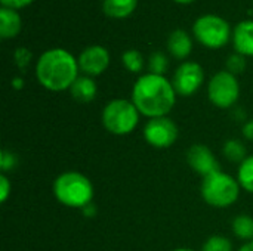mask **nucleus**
<instances>
[{
    "mask_svg": "<svg viewBox=\"0 0 253 251\" xmlns=\"http://www.w3.org/2000/svg\"><path fill=\"white\" fill-rule=\"evenodd\" d=\"M173 251H196V250H191V249H176V250Z\"/></svg>",
    "mask_w": 253,
    "mask_h": 251,
    "instance_id": "nucleus-32",
    "label": "nucleus"
},
{
    "mask_svg": "<svg viewBox=\"0 0 253 251\" xmlns=\"http://www.w3.org/2000/svg\"><path fill=\"white\" fill-rule=\"evenodd\" d=\"M202 251H233V244L224 235H212L203 244Z\"/></svg>",
    "mask_w": 253,
    "mask_h": 251,
    "instance_id": "nucleus-21",
    "label": "nucleus"
},
{
    "mask_svg": "<svg viewBox=\"0 0 253 251\" xmlns=\"http://www.w3.org/2000/svg\"><path fill=\"white\" fill-rule=\"evenodd\" d=\"M173 1L181 3V4H188V3H193V1H196V0H173Z\"/></svg>",
    "mask_w": 253,
    "mask_h": 251,
    "instance_id": "nucleus-31",
    "label": "nucleus"
},
{
    "mask_svg": "<svg viewBox=\"0 0 253 251\" xmlns=\"http://www.w3.org/2000/svg\"><path fill=\"white\" fill-rule=\"evenodd\" d=\"M1 4L4 7H10V9H21V7H25L28 6L33 0H0Z\"/></svg>",
    "mask_w": 253,
    "mask_h": 251,
    "instance_id": "nucleus-27",
    "label": "nucleus"
},
{
    "mask_svg": "<svg viewBox=\"0 0 253 251\" xmlns=\"http://www.w3.org/2000/svg\"><path fill=\"white\" fill-rule=\"evenodd\" d=\"M13 58H15V62L19 67V70H25L30 65V61H31L33 55L27 47H18L15 50V53H13Z\"/></svg>",
    "mask_w": 253,
    "mask_h": 251,
    "instance_id": "nucleus-25",
    "label": "nucleus"
},
{
    "mask_svg": "<svg viewBox=\"0 0 253 251\" xmlns=\"http://www.w3.org/2000/svg\"><path fill=\"white\" fill-rule=\"evenodd\" d=\"M79 70L87 77L101 75L110 65V52L99 44L86 47L77 58Z\"/></svg>",
    "mask_w": 253,
    "mask_h": 251,
    "instance_id": "nucleus-10",
    "label": "nucleus"
},
{
    "mask_svg": "<svg viewBox=\"0 0 253 251\" xmlns=\"http://www.w3.org/2000/svg\"><path fill=\"white\" fill-rule=\"evenodd\" d=\"M92 182L79 172H65L59 175L53 182V195L65 207L84 209L92 204L93 200Z\"/></svg>",
    "mask_w": 253,
    "mask_h": 251,
    "instance_id": "nucleus-3",
    "label": "nucleus"
},
{
    "mask_svg": "<svg viewBox=\"0 0 253 251\" xmlns=\"http://www.w3.org/2000/svg\"><path fill=\"white\" fill-rule=\"evenodd\" d=\"M168 50L176 59H185L193 50V41L187 31L175 30L168 38Z\"/></svg>",
    "mask_w": 253,
    "mask_h": 251,
    "instance_id": "nucleus-13",
    "label": "nucleus"
},
{
    "mask_svg": "<svg viewBox=\"0 0 253 251\" xmlns=\"http://www.w3.org/2000/svg\"><path fill=\"white\" fill-rule=\"evenodd\" d=\"M96 92H98V87H96L95 80L87 75H79L77 80L70 87V93L73 99L82 104L92 102L96 98Z\"/></svg>",
    "mask_w": 253,
    "mask_h": 251,
    "instance_id": "nucleus-14",
    "label": "nucleus"
},
{
    "mask_svg": "<svg viewBox=\"0 0 253 251\" xmlns=\"http://www.w3.org/2000/svg\"><path fill=\"white\" fill-rule=\"evenodd\" d=\"M79 62L65 49H49L43 52L36 65L39 83L50 92H62L73 86L79 77Z\"/></svg>",
    "mask_w": 253,
    "mask_h": 251,
    "instance_id": "nucleus-2",
    "label": "nucleus"
},
{
    "mask_svg": "<svg viewBox=\"0 0 253 251\" xmlns=\"http://www.w3.org/2000/svg\"><path fill=\"white\" fill-rule=\"evenodd\" d=\"M122 61H123V65L127 71L130 72H141L142 68H144V58H142V53L136 49H129L126 52H123L122 55Z\"/></svg>",
    "mask_w": 253,
    "mask_h": 251,
    "instance_id": "nucleus-20",
    "label": "nucleus"
},
{
    "mask_svg": "<svg viewBox=\"0 0 253 251\" xmlns=\"http://www.w3.org/2000/svg\"><path fill=\"white\" fill-rule=\"evenodd\" d=\"M22 27L21 16L15 9L1 7L0 9V37L1 38H12L19 34Z\"/></svg>",
    "mask_w": 253,
    "mask_h": 251,
    "instance_id": "nucleus-15",
    "label": "nucleus"
},
{
    "mask_svg": "<svg viewBox=\"0 0 253 251\" xmlns=\"http://www.w3.org/2000/svg\"><path fill=\"white\" fill-rule=\"evenodd\" d=\"M139 111L132 101L114 99L108 102L101 114L102 126L107 132L116 136L132 133L139 123Z\"/></svg>",
    "mask_w": 253,
    "mask_h": 251,
    "instance_id": "nucleus-5",
    "label": "nucleus"
},
{
    "mask_svg": "<svg viewBox=\"0 0 253 251\" xmlns=\"http://www.w3.org/2000/svg\"><path fill=\"white\" fill-rule=\"evenodd\" d=\"M245 68H246V56H243L242 53H234L227 59V71H230L231 74L237 75L243 72Z\"/></svg>",
    "mask_w": 253,
    "mask_h": 251,
    "instance_id": "nucleus-23",
    "label": "nucleus"
},
{
    "mask_svg": "<svg viewBox=\"0 0 253 251\" xmlns=\"http://www.w3.org/2000/svg\"><path fill=\"white\" fill-rule=\"evenodd\" d=\"M138 0H104L102 10L107 16L123 19L127 18L136 9Z\"/></svg>",
    "mask_w": 253,
    "mask_h": 251,
    "instance_id": "nucleus-16",
    "label": "nucleus"
},
{
    "mask_svg": "<svg viewBox=\"0 0 253 251\" xmlns=\"http://www.w3.org/2000/svg\"><path fill=\"white\" fill-rule=\"evenodd\" d=\"M193 33L199 43L209 49H219L225 46L231 36L230 24L218 15H203L196 19Z\"/></svg>",
    "mask_w": 253,
    "mask_h": 251,
    "instance_id": "nucleus-6",
    "label": "nucleus"
},
{
    "mask_svg": "<svg viewBox=\"0 0 253 251\" xmlns=\"http://www.w3.org/2000/svg\"><path fill=\"white\" fill-rule=\"evenodd\" d=\"M239 251H253V241H249V243H246L242 249Z\"/></svg>",
    "mask_w": 253,
    "mask_h": 251,
    "instance_id": "nucleus-30",
    "label": "nucleus"
},
{
    "mask_svg": "<svg viewBox=\"0 0 253 251\" xmlns=\"http://www.w3.org/2000/svg\"><path fill=\"white\" fill-rule=\"evenodd\" d=\"M132 102L138 108L139 114L148 118L166 117L176 102V92L172 81L165 75L144 74L141 75L132 89Z\"/></svg>",
    "mask_w": 253,
    "mask_h": 251,
    "instance_id": "nucleus-1",
    "label": "nucleus"
},
{
    "mask_svg": "<svg viewBox=\"0 0 253 251\" xmlns=\"http://www.w3.org/2000/svg\"><path fill=\"white\" fill-rule=\"evenodd\" d=\"M187 163L190 167L199 173L200 176L206 178L215 172H219V161L216 160L215 154L202 143H194L187 152Z\"/></svg>",
    "mask_w": 253,
    "mask_h": 251,
    "instance_id": "nucleus-11",
    "label": "nucleus"
},
{
    "mask_svg": "<svg viewBox=\"0 0 253 251\" xmlns=\"http://www.w3.org/2000/svg\"><path fill=\"white\" fill-rule=\"evenodd\" d=\"M225 158H228L233 163H243L248 155H246V146L242 141L237 139H230L224 143V149H222Z\"/></svg>",
    "mask_w": 253,
    "mask_h": 251,
    "instance_id": "nucleus-19",
    "label": "nucleus"
},
{
    "mask_svg": "<svg viewBox=\"0 0 253 251\" xmlns=\"http://www.w3.org/2000/svg\"><path fill=\"white\" fill-rule=\"evenodd\" d=\"M179 136L178 126L173 120L166 117L150 118L144 127V138L145 141L159 149L170 148Z\"/></svg>",
    "mask_w": 253,
    "mask_h": 251,
    "instance_id": "nucleus-8",
    "label": "nucleus"
},
{
    "mask_svg": "<svg viewBox=\"0 0 253 251\" xmlns=\"http://www.w3.org/2000/svg\"><path fill=\"white\" fill-rule=\"evenodd\" d=\"M12 87L16 89V90H21L24 87V78H21V77L12 78Z\"/></svg>",
    "mask_w": 253,
    "mask_h": 251,
    "instance_id": "nucleus-29",
    "label": "nucleus"
},
{
    "mask_svg": "<svg viewBox=\"0 0 253 251\" xmlns=\"http://www.w3.org/2000/svg\"><path fill=\"white\" fill-rule=\"evenodd\" d=\"M243 136L248 141H253V120H249L248 123H245V126H243Z\"/></svg>",
    "mask_w": 253,
    "mask_h": 251,
    "instance_id": "nucleus-28",
    "label": "nucleus"
},
{
    "mask_svg": "<svg viewBox=\"0 0 253 251\" xmlns=\"http://www.w3.org/2000/svg\"><path fill=\"white\" fill-rule=\"evenodd\" d=\"M168 58L165 56V53L162 52H154L150 56L148 61V70L151 74H157V75H163L168 70Z\"/></svg>",
    "mask_w": 253,
    "mask_h": 251,
    "instance_id": "nucleus-22",
    "label": "nucleus"
},
{
    "mask_svg": "<svg viewBox=\"0 0 253 251\" xmlns=\"http://www.w3.org/2000/svg\"><path fill=\"white\" fill-rule=\"evenodd\" d=\"M237 182L240 188L253 194V155H249L243 163H240L237 172Z\"/></svg>",
    "mask_w": 253,
    "mask_h": 251,
    "instance_id": "nucleus-18",
    "label": "nucleus"
},
{
    "mask_svg": "<svg viewBox=\"0 0 253 251\" xmlns=\"http://www.w3.org/2000/svg\"><path fill=\"white\" fill-rule=\"evenodd\" d=\"M240 96V84L230 71L216 72L208 84V98L216 108H231Z\"/></svg>",
    "mask_w": 253,
    "mask_h": 251,
    "instance_id": "nucleus-7",
    "label": "nucleus"
},
{
    "mask_svg": "<svg viewBox=\"0 0 253 251\" xmlns=\"http://www.w3.org/2000/svg\"><path fill=\"white\" fill-rule=\"evenodd\" d=\"M233 41L237 53L253 58V21H242L233 33Z\"/></svg>",
    "mask_w": 253,
    "mask_h": 251,
    "instance_id": "nucleus-12",
    "label": "nucleus"
},
{
    "mask_svg": "<svg viewBox=\"0 0 253 251\" xmlns=\"http://www.w3.org/2000/svg\"><path fill=\"white\" fill-rule=\"evenodd\" d=\"M18 166V158L13 152L7 151V149H3L0 152V169L3 173L6 172H12L15 170V167Z\"/></svg>",
    "mask_w": 253,
    "mask_h": 251,
    "instance_id": "nucleus-24",
    "label": "nucleus"
},
{
    "mask_svg": "<svg viewBox=\"0 0 253 251\" xmlns=\"http://www.w3.org/2000/svg\"><path fill=\"white\" fill-rule=\"evenodd\" d=\"M240 189L237 179L221 170L203 178L202 182V197L205 203L216 209L233 206L240 197Z\"/></svg>",
    "mask_w": 253,
    "mask_h": 251,
    "instance_id": "nucleus-4",
    "label": "nucleus"
},
{
    "mask_svg": "<svg viewBox=\"0 0 253 251\" xmlns=\"http://www.w3.org/2000/svg\"><path fill=\"white\" fill-rule=\"evenodd\" d=\"M233 234L243 241H253V217L248 215H240L233 220Z\"/></svg>",
    "mask_w": 253,
    "mask_h": 251,
    "instance_id": "nucleus-17",
    "label": "nucleus"
},
{
    "mask_svg": "<svg viewBox=\"0 0 253 251\" xmlns=\"http://www.w3.org/2000/svg\"><path fill=\"white\" fill-rule=\"evenodd\" d=\"M9 195H10V182L6 178V175L1 173L0 175V201L4 203Z\"/></svg>",
    "mask_w": 253,
    "mask_h": 251,
    "instance_id": "nucleus-26",
    "label": "nucleus"
},
{
    "mask_svg": "<svg viewBox=\"0 0 253 251\" xmlns=\"http://www.w3.org/2000/svg\"><path fill=\"white\" fill-rule=\"evenodd\" d=\"M205 81V71L200 64L187 61L181 64L173 74V89L179 96L194 95Z\"/></svg>",
    "mask_w": 253,
    "mask_h": 251,
    "instance_id": "nucleus-9",
    "label": "nucleus"
}]
</instances>
